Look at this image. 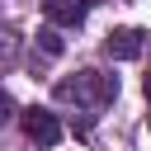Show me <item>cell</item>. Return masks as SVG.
Listing matches in <instances>:
<instances>
[{"mask_svg":"<svg viewBox=\"0 0 151 151\" xmlns=\"http://www.w3.org/2000/svg\"><path fill=\"white\" fill-rule=\"evenodd\" d=\"M38 47H42L47 57H61V38H57V28H42V33H38Z\"/></svg>","mask_w":151,"mask_h":151,"instance_id":"5b68a950","label":"cell"},{"mask_svg":"<svg viewBox=\"0 0 151 151\" xmlns=\"http://www.w3.org/2000/svg\"><path fill=\"white\" fill-rule=\"evenodd\" d=\"M85 9H90V0H42L47 24H57V28H80L85 24Z\"/></svg>","mask_w":151,"mask_h":151,"instance_id":"277c9868","label":"cell"},{"mask_svg":"<svg viewBox=\"0 0 151 151\" xmlns=\"http://www.w3.org/2000/svg\"><path fill=\"white\" fill-rule=\"evenodd\" d=\"M52 94L61 104H76V109H104V104H113L118 80L113 76H99V71H80L76 80H57Z\"/></svg>","mask_w":151,"mask_h":151,"instance_id":"6da1fadb","label":"cell"},{"mask_svg":"<svg viewBox=\"0 0 151 151\" xmlns=\"http://www.w3.org/2000/svg\"><path fill=\"white\" fill-rule=\"evenodd\" d=\"M146 94H151V76H146Z\"/></svg>","mask_w":151,"mask_h":151,"instance_id":"8992f818","label":"cell"},{"mask_svg":"<svg viewBox=\"0 0 151 151\" xmlns=\"http://www.w3.org/2000/svg\"><path fill=\"white\" fill-rule=\"evenodd\" d=\"M19 118H24V132H28L38 146H57V142H61V123H57L52 109H38V104H33V109H24Z\"/></svg>","mask_w":151,"mask_h":151,"instance_id":"7a4b0ae2","label":"cell"},{"mask_svg":"<svg viewBox=\"0 0 151 151\" xmlns=\"http://www.w3.org/2000/svg\"><path fill=\"white\" fill-rule=\"evenodd\" d=\"M146 127H151V113H146Z\"/></svg>","mask_w":151,"mask_h":151,"instance_id":"52a82bcc","label":"cell"},{"mask_svg":"<svg viewBox=\"0 0 151 151\" xmlns=\"http://www.w3.org/2000/svg\"><path fill=\"white\" fill-rule=\"evenodd\" d=\"M142 47H146V33H142V28H113V33L104 38V52H109L113 61H137Z\"/></svg>","mask_w":151,"mask_h":151,"instance_id":"3957f363","label":"cell"}]
</instances>
